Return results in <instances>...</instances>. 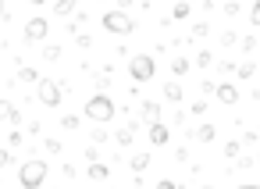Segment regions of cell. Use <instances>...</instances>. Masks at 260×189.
Wrapping results in <instances>:
<instances>
[{"label":"cell","mask_w":260,"mask_h":189,"mask_svg":"<svg viewBox=\"0 0 260 189\" xmlns=\"http://www.w3.org/2000/svg\"><path fill=\"white\" fill-rule=\"evenodd\" d=\"M164 100H168V104H178V100H182V86H178L175 79L164 82Z\"/></svg>","instance_id":"obj_14"},{"label":"cell","mask_w":260,"mask_h":189,"mask_svg":"<svg viewBox=\"0 0 260 189\" xmlns=\"http://www.w3.org/2000/svg\"><path fill=\"white\" fill-rule=\"evenodd\" d=\"M82 121H79V114H61V129H68V132H75Z\"/></svg>","instance_id":"obj_19"},{"label":"cell","mask_w":260,"mask_h":189,"mask_svg":"<svg viewBox=\"0 0 260 189\" xmlns=\"http://www.w3.org/2000/svg\"><path fill=\"white\" fill-rule=\"evenodd\" d=\"M253 72H256V65H253V61H242V65L235 68V75H239V79H253Z\"/></svg>","instance_id":"obj_18"},{"label":"cell","mask_w":260,"mask_h":189,"mask_svg":"<svg viewBox=\"0 0 260 189\" xmlns=\"http://www.w3.org/2000/svg\"><path fill=\"white\" fill-rule=\"evenodd\" d=\"M196 65H200V68L214 65V54H210V50H200V54H196Z\"/></svg>","instance_id":"obj_25"},{"label":"cell","mask_w":260,"mask_h":189,"mask_svg":"<svg viewBox=\"0 0 260 189\" xmlns=\"http://www.w3.org/2000/svg\"><path fill=\"white\" fill-rule=\"evenodd\" d=\"M214 136H217V129H214V125H200V129L192 132V139H196V143H203V146H207V143H214Z\"/></svg>","instance_id":"obj_11"},{"label":"cell","mask_w":260,"mask_h":189,"mask_svg":"<svg viewBox=\"0 0 260 189\" xmlns=\"http://www.w3.org/2000/svg\"><path fill=\"white\" fill-rule=\"evenodd\" d=\"M207 33H210V25H207V22H192V40H203Z\"/></svg>","instance_id":"obj_24"},{"label":"cell","mask_w":260,"mask_h":189,"mask_svg":"<svg viewBox=\"0 0 260 189\" xmlns=\"http://www.w3.org/2000/svg\"><path fill=\"white\" fill-rule=\"evenodd\" d=\"M171 75H189V61L185 57H175L171 61Z\"/></svg>","instance_id":"obj_17"},{"label":"cell","mask_w":260,"mask_h":189,"mask_svg":"<svg viewBox=\"0 0 260 189\" xmlns=\"http://www.w3.org/2000/svg\"><path fill=\"white\" fill-rule=\"evenodd\" d=\"M224 15H228V18H235V15H239V4H235V0H228V4H224Z\"/></svg>","instance_id":"obj_32"},{"label":"cell","mask_w":260,"mask_h":189,"mask_svg":"<svg viewBox=\"0 0 260 189\" xmlns=\"http://www.w3.org/2000/svg\"><path fill=\"white\" fill-rule=\"evenodd\" d=\"M239 146H242L239 139H228V143H224V157H235V153H239Z\"/></svg>","instance_id":"obj_28"},{"label":"cell","mask_w":260,"mask_h":189,"mask_svg":"<svg viewBox=\"0 0 260 189\" xmlns=\"http://www.w3.org/2000/svg\"><path fill=\"white\" fill-rule=\"evenodd\" d=\"M11 161H15V157H11V150H0V168H8Z\"/></svg>","instance_id":"obj_34"},{"label":"cell","mask_w":260,"mask_h":189,"mask_svg":"<svg viewBox=\"0 0 260 189\" xmlns=\"http://www.w3.org/2000/svg\"><path fill=\"white\" fill-rule=\"evenodd\" d=\"M189 114H196V118H200V114H207V100H196V104L189 107Z\"/></svg>","instance_id":"obj_30"},{"label":"cell","mask_w":260,"mask_h":189,"mask_svg":"<svg viewBox=\"0 0 260 189\" xmlns=\"http://www.w3.org/2000/svg\"><path fill=\"white\" fill-rule=\"evenodd\" d=\"M18 82H22V86H29V82H40V72L25 65V68H18Z\"/></svg>","instance_id":"obj_16"},{"label":"cell","mask_w":260,"mask_h":189,"mask_svg":"<svg viewBox=\"0 0 260 189\" xmlns=\"http://www.w3.org/2000/svg\"><path fill=\"white\" fill-rule=\"evenodd\" d=\"M0 22H8V11H4V0H0Z\"/></svg>","instance_id":"obj_37"},{"label":"cell","mask_w":260,"mask_h":189,"mask_svg":"<svg viewBox=\"0 0 260 189\" xmlns=\"http://www.w3.org/2000/svg\"><path fill=\"white\" fill-rule=\"evenodd\" d=\"M82 114L89 118V121H96V125H107L114 114H118V107H114V100H111V93H93L89 100H86V107H82Z\"/></svg>","instance_id":"obj_1"},{"label":"cell","mask_w":260,"mask_h":189,"mask_svg":"<svg viewBox=\"0 0 260 189\" xmlns=\"http://www.w3.org/2000/svg\"><path fill=\"white\" fill-rule=\"evenodd\" d=\"M235 43H239L235 33H221V47H235Z\"/></svg>","instance_id":"obj_29"},{"label":"cell","mask_w":260,"mask_h":189,"mask_svg":"<svg viewBox=\"0 0 260 189\" xmlns=\"http://www.w3.org/2000/svg\"><path fill=\"white\" fill-rule=\"evenodd\" d=\"M132 139H136V121L114 132V143H118V146H132Z\"/></svg>","instance_id":"obj_10"},{"label":"cell","mask_w":260,"mask_h":189,"mask_svg":"<svg viewBox=\"0 0 260 189\" xmlns=\"http://www.w3.org/2000/svg\"><path fill=\"white\" fill-rule=\"evenodd\" d=\"M128 168H132V171H136V175H143V171H146V168H150V153H136V157H132V161H128Z\"/></svg>","instance_id":"obj_15"},{"label":"cell","mask_w":260,"mask_h":189,"mask_svg":"<svg viewBox=\"0 0 260 189\" xmlns=\"http://www.w3.org/2000/svg\"><path fill=\"white\" fill-rule=\"evenodd\" d=\"M11 111H15V104H11V100H0V121H8V118H11Z\"/></svg>","instance_id":"obj_27"},{"label":"cell","mask_w":260,"mask_h":189,"mask_svg":"<svg viewBox=\"0 0 260 189\" xmlns=\"http://www.w3.org/2000/svg\"><path fill=\"white\" fill-rule=\"evenodd\" d=\"M214 93H217V100H221L224 107H235V104H239V89H235L232 82H217Z\"/></svg>","instance_id":"obj_8"},{"label":"cell","mask_w":260,"mask_h":189,"mask_svg":"<svg viewBox=\"0 0 260 189\" xmlns=\"http://www.w3.org/2000/svg\"><path fill=\"white\" fill-rule=\"evenodd\" d=\"M100 25H104V33H111V36H132V33H136V22H132V18H128V11H121V8L104 11Z\"/></svg>","instance_id":"obj_3"},{"label":"cell","mask_w":260,"mask_h":189,"mask_svg":"<svg viewBox=\"0 0 260 189\" xmlns=\"http://www.w3.org/2000/svg\"><path fill=\"white\" fill-rule=\"evenodd\" d=\"M75 40H79V47H93V36H86V33H75Z\"/></svg>","instance_id":"obj_33"},{"label":"cell","mask_w":260,"mask_h":189,"mask_svg":"<svg viewBox=\"0 0 260 189\" xmlns=\"http://www.w3.org/2000/svg\"><path fill=\"white\" fill-rule=\"evenodd\" d=\"M47 36H50V18L36 15V18L25 22V43H43Z\"/></svg>","instance_id":"obj_6"},{"label":"cell","mask_w":260,"mask_h":189,"mask_svg":"<svg viewBox=\"0 0 260 189\" xmlns=\"http://www.w3.org/2000/svg\"><path fill=\"white\" fill-rule=\"evenodd\" d=\"M47 171H50V164L40 161V157H32V161H25V164L18 168V185H22V189H40V185L47 182Z\"/></svg>","instance_id":"obj_2"},{"label":"cell","mask_w":260,"mask_h":189,"mask_svg":"<svg viewBox=\"0 0 260 189\" xmlns=\"http://www.w3.org/2000/svg\"><path fill=\"white\" fill-rule=\"evenodd\" d=\"M153 72H157V65H153L150 54H132V57H128V75H132L136 82H150Z\"/></svg>","instance_id":"obj_4"},{"label":"cell","mask_w":260,"mask_h":189,"mask_svg":"<svg viewBox=\"0 0 260 189\" xmlns=\"http://www.w3.org/2000/svg\"><path fill=\"white\" fill-rule=\"evenodd\" d=\"M89 139H93V143H96V146H100V143H107V139H111V136H107V129H104V125H96V129H93V132H89Z\"/></svg>","instance_id":"obj_23"},{"label":"cell","mask_w":260,"mask_h":189,"mask_svg":"<svg viewBox=\"0 0 260 189\" xmlns=\"http://www.w3.org/2000/svg\"><path fill=\"white\" fill-rule=\"evenodd\" d=\"M64 100V86L54 82V79H40V104L43 107H61Z\"/></svg>","instance_id":"obj_5"},{"label":"cell","mask_w":260,"mask_h":189,"mask_svg":"<svg viewBox=\"0 0 260 189\" xmlns=\"http://www.w3.org/2000/svg\"><path fill=\"white\" fill-rule=\"evenodd\" d=\"M235 68H239V65H228V61H221V65H217V72H221V75H228V72H235Z\"/></svg>","instance_id":"obj_35"},{"label":"cell","mask_w":260,"mask_h":189,"mask_svg":"<svg viewBox=\"0 0 260 189\" xmlns=\"http://www.w3.org/2000/svg\"><path fill=\"white\" fill-rule=\"evenodd\" d=\"M79 4H82V0H57V4H54V15H57V18H68Z\"/></svg>","instance_id":"obj_13"},{"label":"cell","mask_w":260,"mask_h":189,"mask_svg":"<svg viewBox=\"0 0 260 189\" xmlns=\"http://www.w3.org/2000/svg\"><path fill=\"white\" fill-rule=\"evenodd\" d=\"M89 178H93V182H107V178H111V168L100 164V161H93V164H89Z\"/></svg>","instance_id":"obj_12"},{"label":"cell","mask_w":260,"mask_h":189,"mask_svg":"<svg viewBox=\"0 0 260 189\" xmlns=\"http://www.w3.org/2000/svg\"><path fill=\"white\" fill-rule=\"evenodd\" d=\"M29 4H36V8H40V4H47V0H29Z\"/></svg>","instance_id":"obj_38"},{"label":"cell","mask_w":260,"mask_h":189,"mask_svg":"<svg viewBox=\"0 0 260 189\" xmlns=\"http://www.w3.org/2000/svg\"><path fill=\"white\" fill-rule=\"evenodd\" d=\"M249 22H253V25H260V0H256V4L249 8Z\"/></svg>","instance_id":"obj_31"},{"label":"cell","mask_w":260,"mask_h":189,"mask_svg":"<svg viewBox=\"0 0 260 189\" xmlns=\"http://www.w3.org/2000/svg\"><path fill=\"white\" fill-rule=\"evenodd\" d=\"M118 8H121V11H128V8H132V0H118Z\"/></svg>","instance_id":"obj_36"},{"label":"cell","mask_w":260,"mask_h":189,"mask_svg":"<svg viewBox=\"0 0 260 189\" xmlns=\"http://www.w3.org/2000/svg\"><path fill=\"white\" fill-rule=\"evenodd\" d=\"M43 57H47L50 65H54V61H61V47H57V43H50V47H43Z\"/></svg>","instance_id":"obj_22"},{"label":"cell","mask_w":260,"mask_h":189,"mask_svg":"<svg viewBox=\"0 0 260 189\" xmlns=\"http://www.w3.org/2000/svg\"><path fill=\"white\" fill-rule=\"evenodd\" d=\"M168 139H171V129L164 125V118L153 121L150 125V146H168Z\"/></svg>","instance_id":"obj_7"},{"label":"cell","mask_w":260,"mask_h":189,"mask_svg":"<svg viewBox=\"0 0 260 189\" xmlns=\"http://www.w3.org/2000/svg\"><path fill=\"white\" fill-rule=\"evenodd\" d=\"M22 143H25V136H22V132H18V129H15V132H11V136H8V146H11V150H18V146H22Z\"/></svg>","instance_id":"obj_26"},{"label":"cell","mask_w":260,"mask_h":189,"mask_svg":"<svg viewBox=\"0 0 260 189\" xmlns=\"http://www.w3.org/2000/svg\"><path fill=\"white\" fill-rule=\"evenodd\" d=\"M239 47H242V54H253V50H260V43H256L253 36H242V40H239Z\"/></svg>","instance_id":"obj_21"},{"label":"cell","mask_w":260,"mask_h":189,"mask_svg":"<svg viewBox=\"0 0 260 189\" xmlns=\"http://www.w3.org/2000/svg\"><path fill=\"white\" fill-rule=\"evenodd\" d=\"M171 18H175V22H182V18H189V4H185V0H178V4H175V11H171Z\"/></svg>","instance_id":"obj_20"},{"label":"cell","mask_w":260,"mask_h":189,"mask_svg":"<svg viewBox=\"0 0 260 189\" xmlns=\"http://www.w3.org/2000/svg\"><path fill=\"white\" fill-rule=\"evenodd\" d=\"M139 121H146V125L160 121V104H157V100H143V104H139Z\"/></svg>","instance_id":"obj_9"}]
</instances>
